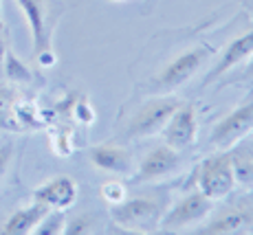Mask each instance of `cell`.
<instances>
[{"label":"cell","instance_id":"1","mask_svg":"<svg viewBox=\"0 0 253 235\" xmlns=\"http://www.w3.org/2000/svg\"><path fill=\"white\" fill-rule=\"evenodd\" d=\"M16 4L24 13V20L31 31L33 57L40 66L55 64V53H53V31L62 16L60 0H16Z\"/></svg>","mask_w":253,"mask_h":235},{"label":"cell","instance_id":"2","mask_svg":"<svg viewBox=\"0 0 253 235\" xmlns=\"http://www.w3.org/2000/svg\"><path fill=\"white\" fill-rule=\"evenodd\" d=\"M113 220L121 229L139 233H150L157 227H161L163 209L159 202L148 198L124 200L119 204H113Z\"/></svg>","mask_w":253,"mask_h":235},{"label":"cell","instance_id":"3","mask_svg":"<svg viewBox=\"0 0 253 235\" xmlns=\"http://www.w3.org/2000/svg\"><path fill=\"white\" fill-rule=\"evenodd\" d=\"M178 104L181 101L169 95L154 97V99H148L145 104H141L128 123V136L130 139H141V136L157 134L159 130L165 128V123L169 121V117L178 108Z\"/></svg>","mask_w":253,"mask_h":235},{"label":"cell","instance_id":"4","mask_svg":"<svg viewBox=\"0 0 253 235\" xmlns=\"http://www.w3.org/2000/svg\"><path fill=\"white\" fill-rule=\"evenodd\" d=\"M207 55H209V48H205V46H194V48H187V51L178 53L172 62H168V64L159 71V75L154 77V86L161 92H169V90H174V88H178L201 71Z\"/></svg>","mask_w":253,"mask_h":235},{"label":"cell","instance_id":"5","mask_svg":"<svg viewBox=\"0 0 253 235\" xmlns=\"http://www.w3.org/2000/svg\"><path fill=\"white\" fill-rule=\"evenodd\" d=\"M236 187L233 178L229 150H222L220 154L207 158L198 171V192L205 194L209 200H218L229 196Z\"/></svg>","mask_w":253,"mask_h":235},{"label":"cell","instance_id":"6","mask_svg":"<svg viewBox=\"0 0 253 235\" xmlns=\"http://www.w3.org/2000/svg\"><path fill=\"white\" fill-rule=\"evenodd\" d=\"M251 130H253V101L236 108L225 119L218 121L211 132V145L220 152L229 150L240 139H245Z\"/></svg>","mask_w":253,"mask_h":235},{"label":"cell","instance_id":"7","mask_svg":"<svg viewBox=\"0 0 253 235\" xmlns=\"http://www.w3.org/2000/svg\"><path fill=\"white\" fill-rule=\"evenodd\" d=\"M196 139H198L196 108L192 104H178V108L169 117V121L165 123V141H168L169 148L185 150L196 143Z\"/></svg>","mask_w":253,"mask_h":235},{"label":"cell","instance_id":"8","mask_svg":"<svg viewBox=\"0 0 253 235\" xmlns=\"http://www.w3.org/2000/svg\"><path fill=\"white\" fill-rule=\"evenodd\" d=\"M211 207H213L211 200H209L205 194L192 192V194L185 196L183 200H178L176 207L161 220V229H165V231H169V229L176 231V229L196 224L198 220L207 218V215L211 213Z\"/></svg>","mask_w":253,"mask_h":235},{"label":"cell","instance_id":"9","mask_svg":"<svg viewBox=\"0 0 253 235\" xmlns=\"http://www.w3.org/2000/svg\"><path fill=\"white\" fill-rule=\"evenodd\" d=\"M33 200L46 204L48 209L66 211L77 202V185L71 176H53L33 192Z\"/></svg>","mask_w":253,"mask_h":235},{"label":"cell","instance_id":"10","mask_svg":"<svg viewBox=\"0 0 253 235\" xmlns=\"http://www.w3.org/2000/svg\"><path fill=\"white\" fill-rule=\"evenodd\" d=\"M178 165H181L178 150L169 148V145H159V148L150 150L141 158L139 169H137V183H148V180L163 178V176L176 171Z\"/></svg>","mask_w":253,"mask_h":235},{"label":"cell","instance_id":"11","mask_svg":"<svg viewBox=\"0 0 253 235\" xmlns=\"http://www.w3.org/2000/svg\"><path fill=\"white\" fill-rule=\"evenodd\" d=\"M251 55H253V29L242 33L240 38H236V40L225 48V53H222L220 60H218V64L213 66L211 73L205 77V84L216 81L218 77H222L227 71H231L233 66H238L240 62H245L247 57H251Z\"/></svg>","mask_w":253,"mask_h":235},{"label":"cell","instance_id":"12","mask_svg":"<svg viewBox=\"0 0 253 235\" xmlns=\"http://www.w3.org/2000/svg\"><path fill=\"white\" fill-rule=\"evenodd\" d=\"M90 163L108 174H128L132 169V156L121 145L104 143L90 150Z\"/></svg>","mask_w":253,"mask_h":235},{"label":"cell","instance_id":"13","mask_svg":"<svg viewBox=\"0 0 253 235\" xmlns=\"http://www.w3.org/2000/svg\"><path fill=\"white\" fill-rule=\"evenodd\" d=\"M51 211L46 204L38 202L33 200V204L29 207H22L18 211L11 213V218L2 224V233L4 235H27V233H33L36 227L42 222V218Z\"/></svg>","mask_w":253,"mask_h":235},{"label":"cell","instance_id":"14","mask_svg":"<svg viewBox=\"0 0 253 235\" xmlns=\"http://www.w3.org/2000/svg\"><path fill=\"white\" fill-rule=\"evenodd\" d=\"M231 169L236 185H251L253 183V148H236L229 152Z\"/></svg>","mask_w":253,"mask_h":235},{"label":"cell","instance_id":"15","mask_svg":"<svg viewBox=\"0 0 253 235\" xmlns=\"http://www.w3.org/2000/svg\"><path fill=\"white\" fill-rule=\"evenodd\" d=\"M249 222H251L249 211L233 209V211H227L222 218H218L216 222L209 224L205 233H236V231H240V229L249 227Z\"/></svg>","mask_w":253,"mask_h":235},{"label":"cell","instance_id":"16","mask_svg":"<svg viewBox=\"0 0 253 235\" xmlns=\"http://www.w3.org/2000/svg\"><path fill=\"white\" fill-rule=\"evenodd\" d=\"M2 77H7L9 81H31L33 75L29 71V66L24 62L18 60V55L13 51L4 53V64H2Z\"/></svg>","mask_w":253,"mask_h":235},{"label":"cell","instance_id":"17","mask_svg":"<svg viewBox=\"0 0 253 235\" xmlns=\"http://www.w3.org/2000/svg\"><path fill=\"white\" fill-rule=\"evenodd\" d=\"M64 211H60V209H51L44 218H42V222L36 227L38 235H57V233H64Z\"/></svg>","mask_w":253,"mask_h":235},{"label":"cell","instance_id":"18","mask_svg":"<svg viewBox=\"0 0 253 235\" xmlns=\"http://www.w3.org/2000/svg\"><path fill=\"white\" fill-rule=\"evenodd\" d=\"M126 187L121 180H108V183L101 185V198L106 200L108 204H119L126 200Z\"/></svg>","mask_w":253,"mask_h":235},{"label":"cell","instance_id":"19","mask_svg":"<svg viewBox=\"0 0 253 235\" xmlns=\"http://www.w3.org/2000/svg\"><path fill=\"white\" fill-rule=\"evenodd\" d=\"M11 158H13V145L11 143L0 145V183H2V178H4V174H7L9 165H11Z\"/></svg>","mask_w":253,"mask_h":235},{"label":"cell","instance_id":"20","mask_svg":"<svg viewBox=\"0 0 253 235\" xmlns=\"http://www.w3.org/2000/svg\"><path fill=\"white\" fill-rule=\"evenodd\" d=\"M77 108V119L82 121V123H92V121H95V112H92V108L86 104V101H82V104H77L75 106Z\"/></svg>","mask_w":253,"mask_h":235},{"label":"cell","instance_id":"21","mask_svg":"<svg viewBox=\"0 0 253 235\" xmlns=\"http://www.w3.org/2000/svg\"><path fill=\"white\" fill-rule=\"evenodd\" d=\"M9 51L7 46V27L0 20V77H2V64H4V53Z\"/></svg>","mask_w":253,"mask_h":235},{"label":"cell","instance_id":"22","mask_svg":"<svg viewBox=\"0 0 253 235\" xmlns=\"http://www.w3.org/2000/svg\"><path fill=\"white\" fill-rule=\"evenodd\" d=\"M88 231V222L84 218H75L71 224L64 227V233H86Z\"/></svg>","mask_w":253,"mask_h":235},{"label":"cell","instance_id":"23","mask_svg":"<svg viewBox=\"0 0 253 235\" xmlns=\"http://www.w3.org/2000/svg\"><path fill=\"white\" fill-rule=\"evenodd\" d=\"M108 2H128V0H108Z\"/></svg>","mask_w":253,"mask_h":235},{"label":"cell","instance_id":"24","mask_svg":"<svg viewBox=\"0 0 253 235\" xmlns=\"http://www.w3.org/2000/svg\"><path fill=\"white\" fill-rule=\"evenodd\" d=\"M249 75H251V77H253V64H251V66H249Z\"/></svg>","mask_w":253,"mask_h":235}]
</instances>
